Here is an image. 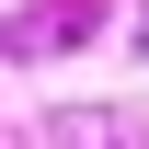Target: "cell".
Listing matches in <instances>:
<instances>
[]
</instances>
